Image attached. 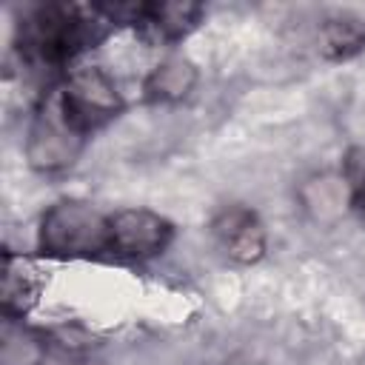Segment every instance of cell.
Listing matches in <instances>:
<instances>
[{
    "mask_svg": "<svg viewBox=\"0 0 365 365\" xmlns=\"http://www.w3.org/2000/svg\"><path fill=\"white\" fill-rule=\"evenodd\" d=\"M86 143H88V137L80 134L66 120V114L60 111L54 97L46 94L31 117L29 140H26V157H29L31 168H37L43 174L66 171L74 165V160L80 157Z\"/></svg>",
    "mask_w": 365,
    "mask_h": 365,
    "instance_id": "4",
    "label": "cell"
},
{
    "mask_svg": "<svg viewBox=\"0 0 365 365\" xmlns=\"http://www.w3.org/2000/svg\"><path fill=\"white\" fill-rule=\"evenodd\" d=\"M74 365H100V362H74Z\"/></svg>",
    "mask_w": 365,
    "mask_h": 365,
    "instance_id": "13",
    "label": "cell"
},
{
    "mask_svg": "<svg viewBox=\"0 0 365 365\" xmlns=\"http://www.w3.org/2000/svg\"><path fill=\"white\" fill-rule=\"evenodd\" d=\"M114 23L100 6L80 3H40L23 11L17 23L20 57L31 66L66 68L83 51L94 48Z\"/></svg>",
    "mask_w": 365,
    "mask_h": 365,
    "instance_id": "1",
    "label": "cell"
},
{
    "mask_svg": "<svg viewBox=\"0 0 365 365\" xmlns=\"http://www.w3.org/2000/svg\"><path fill=\"white\" fill-rule=\"evenodd\" d=\"M37 248L54 259L108 257V214L83 200H60L40 217Z\"/></svg>",
    "mask_w": 365,
    "mask_h": 365,
    "instance_id": "2",
    "label": "cell"
},
{
    "mask_svg": "<svg viewBox=\"0 0 365 365\" xmlns=\"http://www.w3.org/2000/svg\"><path fill=\"white\" fill-rule=\"evenodd\" d=\"M51 97L66 114V120L86 137H91L97 128H103L123 111V97L114 80L97 66L68 71L66 80L51 88Z\"/></svg>",
    "mask_w": 365,
    "mask_h": 365,
    "instance_id": "3",
    "label": "cell"
},
{
    "mask_svg": "<svg viewBox=\"0 0 365 365\" xmlns=\"http://www.w3.org/2000/svg\"><path fill=\"white\" fill-rule=\"evenodd\" d=\"M174 240V225L148 208H120L108 214V257L143 262L160 257Z\"/></svg>",
    "mask_w": 365,
    "mask_h": 365,
    "instance_id": "6",
    "label": "cell"
},
{
    "mask_svg": "<svg viewBox=\"0 0 365 365\" xmlns=\"http://www.w3.org/2000/svg\"><path fill=\"white\" fill-rule=\"evenodd\" d=\"M194 83H197V68L185 57H168L145 77L143 91L148 103H177L188 97Z\"/></svg>",
    "mask_w": 365,
    "mask_h": 365,
    "instance_id": "8",
    "label": "cell"
},
{
    "mask_svg": "<svg viewBox=\"0 0 365 365\" xmlns=\"http://www.w3.org/2000/svg\"><path fill=\"white\" fill-rule=\"evenodd\" d=\"M34 294H37V279L31 274V268L11 257L6 251V268H3V308H6V317H17V314H26V308L34 302Z\"/></svg>",
    "mask_w": 365,
    "mask_h": 365,
    "instance_id": "10",
    "label": "cell"
},
{
    "mask_svg": "<svg viewBox=\"0 0 365 365\" xmlns=\"http://www.w3.org/2000/svg\"><path fill=\"white\" fill-rule=\"evenodd\" d=\"M351 205H354V211L359 214V220L365 222V177H359V180H356L354 194H351Z\"/></svg>",
    "mask_w": 365,
    "mask_h": 365,
    "instance_id": "12",
    "label": "cell"
},
{
    "mask_svg": "<svg viewBox=\"0 0 365 365\" xmlns=\"http://www.w3.org/2000/svg\"><path fill=\"white\" fill-rule=\"evenodd\" d=\"M365 48V23L356 17H331L319 26V51L339 63V60H351Z\"/></svg>",
    "mask_w": 365,
    "mask_h": 365,
    "instance_id": "9",
    "label": "cell"
},
{
    "mask_svg": "<svg viewBox=\"0 0 365 365\" xmlns=\"http://www.w3.org/2000/svg\"><path fill=\"white\" fill-rule=\"evenodd\" d=\"M43 342L26 328H14L11 319L3 334V365H40L43 362Z\"/></svg>",
    "mask_w": 365,
    "mask_h": 365,
    "instance_id": "11",
    "label": "cell"
},
{
    "mask_svg": "<svg viewBox=\"0 0 365 365\" xmlns=\"http://www.w3.org/2000/svg\"><path fill=\"white\" fill-rule=\"evenodd\" d=\"M211 234L220 251L234 262L248 265L265 254V228L259 217L245 205L222 208L211 222Z\"/></svg>",
    "mask_w": 365,
    "mask_h": 365,
    "instance_id": "7",
    "label": "cell"
},
{
    "mask_svg": "<svg viewBox=\"0 0 365 365\" xmlns=\"http://www.w3.org/2000/svg\"><path fill=\"white\" fill-rule=\"evenodd\" d=\"M100 11L111 23L137 29L151 43H180L200 26L205 14V9L197 3H106Z\"/></svg>",
    "mask_w": 365,
    "mask_h": 365,
    "instance_id": "5",
    "label": "cell"
}]
</instances>
